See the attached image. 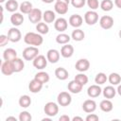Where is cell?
<instances>
[{"label": "cell", "mask_w": 121, "mask_h": 121, "mask_svg": "<svg viewBox=\"0 0 121 121\" xmlns=\"http://www.w3.org/2000/svg\"><path fill=\"white\" fill-rule=\"evenodd\" d=\"M50 120H51L50 118H43V121H50Z\"/></svg>", "instance_id": "obj_51"}, {"label": "cell", "mask_w": 121, "mask_h": 121, "mask_svg": "<svg viewBox=\"0 0 121 121\" xmlns=\"http://www.w3.org/2000/svg\"><path fill=\"white\" fill-rule=\"evenodd\" d=\"M82 88H83V85H81L80 83H78L75 79L69 81V83L67 85L68 91L70 93H72V94H78V93H80L82 91Z\"/></svg>", "instance_id": "obj_16"}, {"label": "cell", "mask_w": 121, "mask_h": 121, "mask_svg": "<svg viewBox=\"0 0 121 121\" xmlns=\"http://www.w3.org/2000/svg\"><path fill=\"white\" fill-rule=\"evenodd\" d=\"M71 38L76 41V42H80L82 40H84L85 38V33L83 30H81L80 28H76L75 30H73L72 34H71Z\"/></svg>", "instance_id": "obj_28"}, {"label": "cell", "mask_w": 121, "mask_h": 121, "mask_svg": "<svg viewBox=\"0 0 121 121\" xmlns=\"http://www.w3.org/2000/svg\"><path fill=\"white\" fill-rule=\"evenodd\" d=\"M59 120H60V121H70V117H69L68 115L63 114V115H61V116L59 118Z\"/></svg>", "instance_id": "obj_44"}, {"label": "cell", "mask_w": 121, "mask_h": 121, "mask_svg": "<svg viewBox=\"0 0 121 121\" xmlns=\"http://www.w3.org/2000/svg\"><path fill=\"white\" fill-rule=\"evenodd\" d=\"M85 120H86V121H98V120H99V117H98V115H96V114L91 112V113H89V114L86 116Z\"/></svg>", "instance_id": "obj_43"}, {"label": "cell", "mask_w": 121, "mask_h": 121, "mask_svg": "<svg viewBox=\"0 0 121 121\" xmlns=\"http://www.w3.org/2000/svg\"><path fill=\"white\" fill-rule=\"evenodd\" d=\"M24 15L20 12H13L12 15L10 16V23L14 26H19L24 23Z\"/></svg>", "instance_id": "obj_20"}, {"label": "cell", "mask_w": 121, "mask_h": 121, "mask_svg": "<svg viewBox=\"0 0 121 121\" xmlns=\"http://www.w3.org/2000/svg\"><path fill=\"white\" fill-rule=\"evenodd\" d=\"M43 3H46V4H51V3H53V1H55V0H42Z\"/></svg>", "instance_id": "obj_49"}, {"label": "cell", "mask_w": 121, "mask_h": 121, "mask_svg": "<svg viewBox=\"0 0 121 121\" xmlns=\"http://www.w3.org/2000/svg\"><path fill=\"white\" fill-rule=\"evenodd\" d=\"M43 83L40 82L39 80H37L36 78H33L32 80L29 81V84H28V89L31 93L33 94H36V93H39L42 89H43Z\"/></svg>", "instance_id": "obj_19"}, {"label": "cell", "mask_w": 121, "mask_h": 121, "mask_svg": "<svg viewBox=\"0 0 121 121\" xmlns=\"http://www.w3.org/2000/svg\"><path fill=\"white\" fill-rule=\"evenodd\" d=\"M82 110L87 112V113H91L94 112L96 110V102L93 99H87L82 103Z\"/></svg>", "instance_id": "obj_14"}, {"label": "cell", "mask_w": 121, "mask_h": 121, "mask_svg": "<svg viewBox=\"0 0 121 121\" xmlns=\"http://www.w3.org/2000/svg\"><path fill=\"white\" fill-rule=\"evenodd\" d=\"M12 62H13L15 73H19V72H21V71L24 70V68H25V62H24V60L22 59L16 58L15 60H12Z\"/></svg>", "instance_id": "obj_33"}, {"label": "cell", "mask_w": 121, "mask_h": 121, "mask_svg": "<svg viewBox=\"0 0 121 121\" xmlns=\"http://www.w3.org/2000/svg\"><path fill=\"white\" fill-rule=\"evenodd\" d=\"M99 7L103 11H110L113 8V2L112 0H102Z\"/></svg>", "instance_id": "obj_36"}, {"label": "cell", "mask_w": 121, "mask_h": 121, "mask_svg": "<svg viewBox=\"0 0 121 121\" xmlns=\"http://www.w3.org/2000/svg\"><path fill=\"white\" fill-rule=\"evenodd\" d=\"M74 54V46L69 44V43H66L64 45H62L61 49H60V55L67 59V58H71Z\"/></svg>", "instance_id": "obj_21"}, {"label": "cell", "mask_w": 121, "mask_h": 121, "mask_svg": "<svg viewBox=\"0 0 121 121\" xmlns=\"http://www.w3.org/2000/svg\"><path fill=\"white\" fill-rule=\"evenodd\" d=\"M23 58L26 60H33L39 55V49L37 46H27L23 50Z\"/></svg>", "instance_id": "obj_2"}, {"label": "cell", "mask_w": 121, "mask_h": 121, "mask_svg": "<svg viewBox=\"0 0 121 121\" xmlns=\"http://www.w3.org/2000/svg\"><path fill=\"white\" fill-rule=\"evenodd\" d=\"M82 23H83V18L78 14H73L69 17V24L75 28H78L79 26H81Z\"/></svg>", "instance_id": "obj_18"}, {"label": "cell", "mask_w": 121, "mask_h": 121, "mask_svg": "<svg viewBox=\"0 0 121 121\" xmlns=\"http://www.w3.org/2000/svg\"><path fill=\"white\" fill-rule=\"evenodd\" d=\"M9 42H10V41H9V38L8 35H4V34L0 35V46L1 47L5 46Z\"/></svg>", "instance_id": "obj_42"}, {"label": "cell", "mask_w": 121, "mask_h": 121, "mask_svg": "<svg viewBox=\"0 0 121 121\" xmlns=\"http://www.w3.org/2000/svg\"><path fill=\"white\" fill-rule=\"evenodd\" d=\"M56 1H60V2H63V3H66L69 5V3L71 2V0H56Z\"/></svg>", "instance_id": "obj_50"}, {"label": "cell", "mask_w": 121, "mask_h": 121, "mask_svg": "<svg viewBox=\"0 0 121 121\" xmlns=\"http://www.w3.org/2000/svg\"><path fill=\"white\" fill-rule=\"evenodd\" d=\"M28 15V20L32 23V24H38L41 22V20L43 19V12L40 9H33Z\"/></svg>", "instance_id": "obj_7"}, {"label": "cell", "mask_w": 121, "mask_h": 121, "mask_svg": "<svg viewBox=\"0 0 121 121\" xmlns=\"http://www.w3.org/2000/svg\"><path fill=\"white\" fill-rule=\"evenodd\" d=\"M72 120L73 121H83V118L80 117V116H75V117H73Z\"/></svg>", "instance_id": "obj_46"}, {"label": "cell", "mask_w": 121, "mask_h": 121, "mask_svg": "<svg viewBox=\"0 0 121 121\" xmlns=\"http://www.w3.org/2000/svg\"><path fill=\"white\" fill-rule=\"evenodd\" d=\"M74 79L77 80L78 83H80V84L83 85V86L88 83V77H87L84 73H81V72H79V74L76 75V77H75Z\"/></svg>", "instance_id": "obj_38"}, {"label": "cell", "mask_w": 121, "mask_h": 121, "mask_svg": "<svg viewBox=\"0 0 121 121\" xmlns=\"http://www.w3.org/2000/svg\"><path fill=\"white\" fill-rule=\"evenodd\" d=\"M75 68L78 71V72H86L89 68H90V61L87 59H79L76 64H75Z\"/></svg>", "instance_id": "obj_12"}, {"label": "cell", "mask_w": 121, "mask_h": 121, "mask_svg": "<svg viewBox=\"0 0 121 121\" xmlns=\"http://www.w3.org/2000/svg\"><path fill=\"white\" fill-rule=\"evenodd\" d=\"M9 120L16 121L17 119H16V117H14V116H9V117H7V118H6V121H9Z\"/></svg>", "instance_id": "obj_48"}, {"label": "cell", "mask_w": 121, "mask_h": 121, "mask_svg": "<svg viewBox=\"0 0 121 121\" xmlns=\"http://www.w3.org/2000/svg\"><path fill=\"white\" fill-rule=\"evenodd\" d=\"M47 58H45V56L43 55H38L33 60H32V64L33 66L38 69V70H43L46 67L47 65Z\"/></svg>", "instance_id": "obj_6"}, {"label": "cell", "mask_w": 121, "mask_h": 121, "mask_svg": "<svg viewBox=\"0 0 121 121\" xmlns=\"http://www.w3.org/2000/svg\"><path fill=\"white\" fill-rule=\"evenodd\" d=\"M18 119H19L20 121H31L32 116H31V114H30L27 111H23V112H21L19 113Z\"/></svg>", "instance_id": "obj_39"}, {"label": "cell", "mask_w": 121, "mask_h": 121, "mask_svg": "<svg viewBox=\"0 0 121 121\" xmlns=\"http://www.w3.org/2000/svg\"><path fill=\"white\" fill-rule=\"evenodd\" d=\"M34 78H36L37 80H39L40 82H42L43 84H44V83H47L49 81V78H49L48 73L43 72V71H40V72H38V73L35 74Z\"/></svg>", "instance_id": "obj_30"}, {"label": "cell", "mask_w": 121, "mask_h": 121, "mask_svg": "<svg viewBox=\"0 0 121 121\" xmlns=\"http://www.w3.org/2000/svg\"><path fill=\"white\" fill-rule=\"evenodd\" d=\"M67 26H68V23H67V20L65 18L60 17V18L56 19V21L54 22V27L60 33L65 31L67 29Z\"/></svg>", "instance_id": "obj_11"}, {"label": "cell", "mask_w": 121, "mask_h": 121, "mask_svg": "<svg viewBox=\"0 0 121 121\" xmlns=\"http://www.w3.org/2000/svg\"><path fill=\"white\" fill-rule=\"evenodd\" d=\"M102 94L104 95L105 98H108V99H112L116 95V90L114 89V87L112 85H109V86H106L103 91H102Z\"/></svg>", "instance_id": "obj_25"}, {"label": "cell", "mask_w": 121, "mask_h": 121, "mask_svg": "<svg viewBox=\"0 0 121 121\" xmlns=\"http://www.w3.org/2000/svg\"><path fill=\"white\" fill-rule=\"evenodd\" d=\"M55 76L60 80H65V79L68 78L69 73H68V71L65 68H63V67H58L55 70Z\"/></svg>", "instance_id": "obj_24"}, {"label": "cell", "mask_w": 121, "mask_h": 121, "mask_svg": "<svg viewBox=\"0 0 121 121\" xmlns=\"http://www.w3.org/2000/svg\"><path fill=\"white\" fill-rule=\"evenodd\" d=\"M99 108L104 112H110L113 109V104L110 99L106 98V99L101 100V102L99 103Z\"/></svg>", "instance_id": "obj_22"}, {"label": "cell", "mask_w": 121, "mask_h": 121, "mask_svg": "<svg viewBox=\"0 0 121 121\" xmlns=\"http://www.w3.org/2000/svg\"><path fill=\"white\" fill-rule=\"evenodd\" d=\"M107 80H108V77L106 76V74H104L102 72L96 74V76L95 78V82L98 85H102V84L106 83Z\"/></svg>", "instance_id": "obj_37"}, {"label": "cell", "mask_w": 121, "mask_h": 121, "mask_svg": "<svg viewBox=\"0 0 121 121\" xmlns=\"http://www.w3.org/2000/svg\"><path fill=\"white\" fill-rule=\"evenodd\" d=\"M20 11L23 13V14H29V12L33 9V7H32V3L29 2V1H23L21 4H20Z\"/></svg>", "instance_id": "obj_27"}, {"label": "cell", "mask_w": 121, "mask_h": 121, "mask_svg": "<svg viewBox=\"0 0 121 121\" xmlns=\"http://www.w3.org/2000/svg\"><path fill=\"white\" fill-rule=\"evenodd\" d=\"M87 6L92 9V10H95L99 8L100 4L98 2V0H86Z\"/></svg>", "instance_id": "obj_40"}, {"label": "cell", "mask_w": 121, "mask_h": 121, "mask_svg": "<svg viewBox=\"0 0 121 121\" xmlns=\"http://www.w3.org/2000/svg\"><path fill=\"white\" fill-rule=\"evenodd\" d=\"M118 35H119V38L121 39V29L119 30V32H118Z\"/></svg>", "instance_id": "obj_52"}, {"label": "cell", "mask_w": 121, "mask_h": 121, "mask_svg": "<svg viewBox=\"0 0 121 121\" xmlns=\"http://www.w3.org/2000/svg\"><path fill=\"white\" fill-rule=\"evenodd\" d=\"M108 80L112 85H118L121 82V76L118 73H111L108 77Z\"/></svg>", "instance_id": "obj_34"}, {"label": "cell", "mask_w": 121, "mask_h": 121, "mask_svg": "<svg viewBox=\"0 0 121 121\" xmlns=\"http://www.w3.org/2000/svg\"><path fill=\"white\" fill-rule=\"evenodd\" d=\"M113 18L109 15H104L99 19V26L103 29H110L113 26Z\"/></svg>", "instance_id": "obj_10"}, {"label": "cell", "mask_w": 121, "mask_h": 121, "mask_svg": "<svg viewBox=\"0 0 121 121\" xmlns=\"http://www.w3.org/2000/svg\"><path fill=\"white\" fill-rule=\"evenodd\" d=\"M70 40H71V37L68 34L63 33V32H60L56 37V42L59 44H66V43H68L70 42Z\"/></svg>", "instance_id": "obj_31"}, {"label": "cell", "mask_w": 121, "mask_h": 121, "mask_svg": "<svg viewBox=\"0 0 121 121\" xmlns=\"http://www.w3.org/2000/svg\"><path fill=\"white\" fill-rule=\"evenodd\" d=\"M1 72L5 76H10L13 73H15L12 60H5V61H3L2 64H1Z\"/></svg>", "instance_id": "obj_8"}, {"label": "cell", "mask_w": 121, "mask_h": 121, "mask_svg": "<svg viewBox=\"0 0 121 121\" xmlns=\"http://www.w3.org/2000/svg\"><path fill=\"white\" fill-rule=\"evenodd\" d=\"M3 58L5 60H13L17 58V52L13 48H7L3 52Z\"/></svg>", "instance_id": "obj_23"}, {"label": "cell", "mask_w": 121, "mask_h": 121, "mask_svg": "<svg viewBox=\"0 0 121 121\" xmlns=\"http://www.w3.org/2000/svg\"><path fill=\"white\" fill-rule=\"evenodd\" d=\"M101 93H102V89L100 88V86L98 84L91 85L87 89V95L91 98H95V97L99 96L101 95Z\"/></svg>", "instance_id": "obj_13"}, {"label": "cell", "mask_w": 121, "mask_h": 121, "mask_svg": "<svg viewBox=\"0 0 121 121\" xmlns=\"http://www.w3.org/2000/svg\"><path fill=\"white\" fill-rule=\"evenodd\" d=\"M6 0H0V3H4Z\"/></svg>", "instance_id": "obj_53"}, {"label": "cell", "mask_w": 121, "mask_h": 121, "mask_svg": "<svg viewBox=\"0 0 121 121\" xmlns=\"http://www.w3.org/2000/svg\"><path fill=\"white\" fill-rule=\"evenodd\" d=\"M84 21L89 26H94L98 21V13L95 10H88L84 14Z\"/></svg>", "instance_id": "obj_5"}, {"label": "cell", "mask_w": 121, "mask_h": 121, "mask_svg": "<svg viewBox=\"0 0 121 121\" xmlns=\"http://www.w3.org/2000/svg\"><path fill=\"white\" fill-rule=\"evenodd\" d=\"M116 93L121 96V84H118V87L116 89Z\"/></svg>", "instance_id": "obj_47"}, {"label": "cell", "mask_w": 121, "mask_h": 121, "mask_svg": "<svg viewBox=\"0 0 121 121\" xmlns=\"http://www.w3.org/2000/svg\"><path fill=\"white\" fill-rule=\"evenodd\" d=\"M70 3L72 4V6L74 8L80 9V8H83L84 7V5L86 4V0H71Z\"/></svg>", "instance_id": "obj_41"}, {"label": "cell", "mask_w": 121, "mask_h": 121, "mask_svg": "<svg viewBox=\"0 0 121 121\" xmlns=\"http://www.w3.org/2000/svg\"><path fill=\"white\" fill-rule=\"evenodd\" d=\"M58 104L61 107L69 106L72 102V96L68 92H60L57 97Z\"/></svg>", "instance_id": "obj_3"}, {"label": "cell", "mask_w": 121, "mask_h": 121, "mask_svg": "<svg viewBox=\"0 0 121 121\" xmlns=\"http://www.w3.org/2000/svg\"><path fill=\"white\" fill-rule=\"evenodd\" d=\"M43 19L46 24L47 23H54L56 21V13L53 10L47 9L43 13Z\"/></svg>", "instance_id": "obj_26"}, {"label": "cell", "mask_w": 121, "mask_h": 121, "mask_svg": "<svg viewBox=\"0 0 121 121\" xmlns=\"http://www.w3.org/2000/svg\"><path fill=\"white\" fill-rule=\"evenodd\" d=\"M43 111H44V113L49 116V117H53V116H56L57 113L59 112V106L57 103L55 102H47L44 107H43Z\"/></svg>", "instance_id": "obj_4"}, {"label": "cell", "mask_w": 121, "mask_h": 121, "mask_svg": "<svg viewBox=\"0 0 121 121\" xmlns=\"http://www.w3.org/2000/svg\"><path fill=\"white\" fill-rule=\"evenodd\" d=\"M18 103H19V106L20 107H22V108H27L31 104V98L27 95H23L20 96Z\"/></svg>", "instance_id": "obj_32"}, {"label": "cell", "mask_w": 121, "mask_h": 121, "mask_svg": "<svg viewBox=\"0 0 121 121\" xmlns=\"http://www.w3.org/2000/svg\"><path fill=\"white\" fill-rule=\"evenodd\" d=\"M36 30L38 31V33L43 35V34H47L49 31V27L47 26V24L45 22H40L36 25Z\"/></svg>", "instance_id": "obj_35"}, {"label": "cell", "mask_w": 121, "mask_h": 121, "mask_svg": "<svg viewBox=\"0 0 121 121\" xmlns=\"http://www.w3.org/2000/svg\"><path fill=\"white\" fill-rule=\"evenodd\" d=\"M54 9L58 14L64 15L68 12V4L60 2V1H56L55 5H54Z\"/></svg>", "instance_id": "obj_17"}, {"label": "cell", "mask_w": 121, "mask_h": 121, "mask_svg": "<svg viewBox=\"0 0 121 121\" xmlns=\"http://www.w3.org/2000/svg\"><path fill=\"white\" fill-rule=\"evenodd\" d=\"M8 36L9 38V41L12 43H18L22 39V33L16 26H13L9 29Z\"/></svg>", "instance_id": "obj_9"}, {"label": "cell", "mask_w": 121, "mask_h": 121, "mask_svg": "<svg viewBox=\"0 0 121 121\" xmlns=\"http://www.w3.org/2000/svg\"><path fill=\"white\" fill-rule=\"evenodd\" d=\"M114 5L118 9H121V0H114Z\"/></svg>", "instance_id": "obj_45"}, {"label": "cell", "mask_w": 121, "mask_h": 121, "mask_svg": "<svg viewBox=\"0 0 121 121\" xmlns=\"http://www.w3.org/2000/svg\"><path fill=\"white\" fill-rule=\"evenodd\" d=\"M60 53L57 50V49H49L46 53V58H47V60L51 63H57L60 60Z\"/></svg>", "instance_id": "obj_15"}, {"label": "cell", "mask_w": 121, "mask_h": 121, "mask_svg": "<svg viewBox=\"0 0 121 121\" xmlns=\"http://www.w3.org/2000/svg\"><path fill=\"white\" fill-rule=\"evenodd\" d=\"M24 42L32 46H39L43 43V38L42 34L35 33V32H27L24 37Z\"/></svg>", "instance_id": "obj_1"}, {"label": "cell", "mask_w": 121, "mask_h": 121, "mask_svg": "<svg viewBox=\"0 0 121 121\" xmlns=\"http://www.w3.org/2000/svg\"><path fill=\"white\" fill-rule=\"evenodd\" d=\"M19 7H20V5L18 4V2L16 0H8L5 4L6 9L9 12H15L19 9Z\"/></svg>", "instance_id": "obj_29"}]
</instances>
